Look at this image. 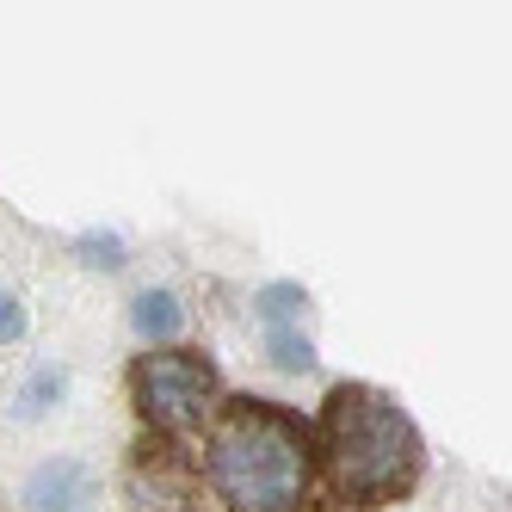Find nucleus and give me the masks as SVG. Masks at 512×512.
Returning <instances> with one entry per match:
<instances>
[{"label":"nucleus","mask_w":512,"mask_h":512,"mask_svg":"<svg viewBox=\"0 0 512 512\" xmlns=\"http://www.w3.org/2000/svg\"><path fill=\"white\" fill-rule=\"evenodd\" d=\"M204 482L229 512H309L315 432L284 401L235 395L204 432Z\"/></svg>","instance_id":"1"},{"label":"nucleus","mask_w":512,"mask_h":512,"mask_svg":"<svg viewBox=\"0 0 512 512\" xmlns=\"http://www.w3.org/2000/svg\"><path fill=\"white\" fill-rule=\"evenodd\" d=\"M253 309H260L266 334H272V327H297V315L309 309V297H303V284H266V290H260V303H253Z\"/></svg>","instance_id":"6"},{"label":"nucleus","mask_w":512,"mask_h":512,"mask_svg":"<svg viewBox=\"0 0 512 512\" xmlns=\"http://www.w3.org/2000/svg\"><path fill=\"white\" fill-rule=\"evenodd\" d=\"M19 334H25V309H19V297L0 290V346H13Z\"/></svg>","instance_id":"9"},{"label":"nucleus","mask_w":512,"mask_h":512,"mask_svg":"<svg viewBox=\"0 0 512 512\" xmlns=\"http://www.w3.org/2000/svg\"><path fill=\"white\" fill-rule=\"evenodd\" d=\"M266 346H272V364H284V371H309L315 364V346L297 334V327H272Z\"/></svg>","instance_id":"7"},{"label":"nucleus","mask_w":512,"mask_h":512,"mask_svg":"<svg viewBox=\"0 0 512 512\" xmlns=\"http://www.w3.org/2000/svg\"><path fill=\"white\" fill-rule=\"evenodd\" d=\"M81 247H87V253H99V260H93V266H118V253H124V247H118L112 235H105V241H99V235H87Z\"/></svg>","instance_id":"10"},{"label":"nucleus","mask_w":512,"mask_h":512,"mask_svg":"<svg viewBox=\"0 0 512 512\" xmlns=\"http://www.w3.org/2000/svg\"><path fill=\"white\" fill-rule=\"evenodd\" d=\"M56 395H62V371H38V377L25 383V395H19V414H25V420H38Z\"/></svg>","instance_id":"8"},{"label":"nucleus","mask_w":512,"mask_h":512,"mask_svg":"<svg viewBox=\"0 0 512 512\" xmlns=\"http://www.w3.org/2000/svg\"><path fill=\"white\" fill-rule=\"evenodd\" d=\"M315 457L327 475V494L340 506H383L420 482L426 438L395 395L371 383H334L321 401Z\"/></svg>","instance_id":"2"},{"label":"nucleus","mask_w":512,"mask_h":512,"mask_svg":"<svg viewBox=\"0 0 512 512\" xmlns=\"http://www.w3.org/2000/svg\"><path fill=\"white\" fill-rule=\"evenodd\" d=\"M216 389H223L216 364H210L204 352H186V346H173V352H142V358L130 364V401H136V414L149 420L161 438L204 426V414L216 408Z\"/></svg>","instance_id":"3"},{"label":"nucleus","mask_w":512,"mask_h":512,"mask_svg":"<svg viewBox=\"0 0 512 512\" xmlns=\"http://www.w3.org/2000/svg\"><path fill=\"white\" fill-rule=\"evenodd\" d=\"M130 321H136L142 340H167L173 327H179V297H173V290H142L136 309H130Z\"/></svg>","instance_id":"5"},{"label":"nucleus","mask_w":512,"mask_h":512,"mask_svg":"<svg viewBox=\"0 0 512 512\" xmlns=\"http://www.w3.org/2000/svg\"><path fill=\"white\" fill-rule=\"evenodd\" d=\"M99 500V475L75 457H50L38 475L25 482V506L31 512H87Z\"/></svg>","instance_id":"4"}]
</instances>
